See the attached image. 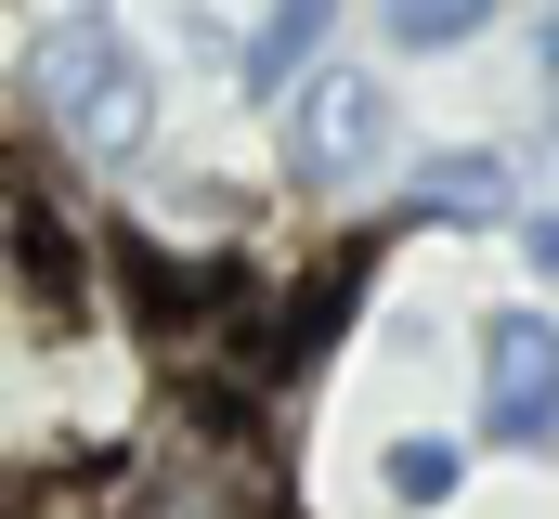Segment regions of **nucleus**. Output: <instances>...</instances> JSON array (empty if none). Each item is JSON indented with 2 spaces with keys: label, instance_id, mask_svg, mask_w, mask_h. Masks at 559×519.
Masks as SVG:
<instances>
[{
  "label": "nucleus",
  "instance_id": "obj_1",
  "mask_svg": "<svg viewBox=\"0 0 559 519\" xmlns=\"http://www.w3.org/2000/svg\"><path fill=\"white\" fill-rule=\"evenodd\" d=\"M26 118H39L52 156H79V169H143L156 156V79H143V52L105 13H66L26 52Z\"/></svg>",
  "mask_w": 559,
  "mask_h": 519
},
{
  "label": "nucleus",
  "instance_id": "obj_10",
  "mask_svg": "<svg viewBox=\"0 0 559 519\" xmlns=\"http://www.w3.org/2000/svg\"><path fill=\"white\" fill-rule=\"evenodd\" d=\"M534 65H547V79H559V0H547V26H534Z\"/></svg>",
  "mask_w": 559,
  "mask_h": 519
},
{
  "label": "nucleus",
  "instance_id": "obj_3",
  "mask_svg": "<svg viewBox=\"0 0 559 519\" xmlns=\"http://www.w3.org/2000/svg\"><path fill=\"white\" fill-rule=\"evenodd\" d=\"M378 156H391V79L325 65V79L286 92V182H299V195H352Z\"/></svg>",
  "mask_w": 559,
  "mask_h": 519
},
{
  "label": "nucleus",
  "instance_id": "obj_2",
  "mask_svg": "<svg viewBox=\"0 0 559 519\" xmlns=\"http://www.w3.org/2000/svg\"><path fill=\"white\" fill-rule=\"evenodd\" d=\"M118 519H286V468H274V442L235 429V415H169V442L143 455Z\"/></svg>",
  "mask_w": 559,
  "mask_h": 519
},
{
  "label": "nucleus",
  "instance_id": "obj_9",
  "mask_svg": "<svg viewBox=\"0 0 559 519\" xmlns=\"http://www.w3.org/2000/svg\"><path fill=\"white\" fill-rule=\"evenodd\" d=\"M521 260H534V273H559V208H521Z\"/></svg>",
  "mask_w": 559,
  "mask_h": 519
},
{
  "label": "nucleus",
  "instance_id": "obj_8",
  "mask_svg": "<svg viewBox=\"0 0 559 519\" xmlns=\"http://www.w3.org/2000/svg\"><path fill=\"white\" fill-rule=\"evenodd\" d=\"M455 481H468L455 442H391V455H378V494H391V507H442Z\"/></svg>",
  "mask_w": 559,
  "mask_h": 519
},
{
  "label": "nucleus",
  "instance_id": "obj_7",
  "mask_svg": "<svg viewBox=\"0 0 559 519\" xmlns=\"http://www.w3.org/2000/svg\"><path fill=\"white\" fill-rule=\"evenodd\" d=\"M481 13H495V0H378V26H391L404 52H468Z\"/></svg>",
  "mask_w": 559,
  "mask_h": 519
},
{
  "label": "nucleus",
  "instance_id": "obj_5",
  "mask_svg": "<svg viewBox=\"0 0 559 519\" xmlns=\"http://www.w3.org/2000/svg\"><path fill=\"white\" fill-rule=\"evenodd\" d=\"M325 39H338V0H274V13L248 26V52H235V79H248L261 105H286L299 79H325Z\"/></svg>",
  "mask_w": 559,
  "mask_h": 519
},
{
  "label": "nucleus",
  "instance_id": "obj_4",
  "mask_svg": "<svg viewBox=\"0 0 559 519\" xmlns=\"http://www.w3.org/2000/svg\"><path fill=\"white\" fill-rule=\"evenodd\" d=\"M481 442H508V455L559 442V325L547 312H495L481 325Z\"/></svg>",
  "mask_w": 559,
  "mask_h": 519
},
{
  "label": "nucleus",
  "instance_id": "obj_6",
  "mask_svg": "<svg viewBox=\"0 0 559 519\" xmlns=\"http://www.w3.org/2000/svg\"><path fill=\"white\" fill-rule=\"evenodd\" d=\"M404 208H417V221H455V234H481V221L521 208V169L481 156V143H455V156H417V195H404Z\"/></svg>",
  "mask_w": 559,
  "mask_h": 519
}]
</instances>
